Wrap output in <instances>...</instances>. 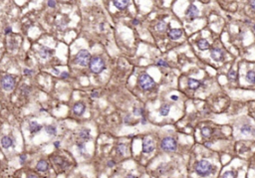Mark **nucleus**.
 I'll return each mask as SVG.
<instances>
[{"label":"nucleus","mask_w":255,"mask_h":178,"mask_svg":"<svg viewBox=\"0 0 255 178\" xmlns=\"http://www.w3.org/2000/svg\"><path fill=\"white\" fill-rule=\"evenodd\" d=\"M161 147L164 151H174L176 149V141L173 137H164L161 142Z\"/></svg>","instance_id":"nucleus-6"},{"label":"nucleus","mask_w":255,"mask_h":178,"mask_svg":"<svg viewBox=\"0 0 255 178\" xmlns=\"http://www.w3.org/2000/svg\"><path fill=\"white\" fill-rule=\"evenodd\" d=\"M28 128H29V131H30L31 133H37L38 131L42 128V126L39 123H37L36 121H30Z\"/></svg>","instance_id":"nucleus-18"},{"label":"nucleus","mask_w":255,"mask_h":178,"mask_svg":"<svg viewBox=\"0 0 255 178\" xmlns=\"http://www.w3.org/2000/svg\"><path fill=\"white\" fill-rule=\"evenodd\" d=\"M204 145H205V146H206V147H209V146H210V145H211V143H209V142H206V143H205V144H204Z\"/></svg>","instance_id":"nucleus-45"},{"label":"nucleus","mask_w":255,"mask_h":178,"mask_svg":"<svg viewBox=\"0 0 255 178\" xmlns=\"http://www.w3.org/2000/svg\"><path fill=\"white\" fill-rule=\"evenodd\" d=\"M157 30L158 31H161V32H162V31H164L165 30V28H166V24H165V22H163V21H160L159 23L157 24Z\"/></svg>","instance_id":"nucleus-25"},{"label":"nucleus","mask_w":255,"mask_h":178,"mask_svg":"<svg viewBox=\"0 0 255 178\" xmlns=\"http://www.w3.org/2000/svg\"><path fill=\"white\" fill-rule=\"evenodd\" d=\"M250 7L253 11H255V0H250Z\"/></svg>","instance_id":"nucleus-36"},{"label":"nucleus","mask_w":255,"mask_h":178,"mask_svg":"<svg viewBox=\"0 0 255 178\" xmlns=\"http://www.w3.org/2000/svg\"><path fill=\"white\" fill-rule=\"evenodd\" d=\"M85 108H86V107L83 103H77L73 107V112L76 116H82L85 112Z\"/></svg>","instance_id":"nucleus-11"},{"label":"nucleus","mask_w":255,"mask_h":178,"mask_svg":"<svg viewBox=\"0 0 255 178\" xmlns=\"http://www.w3.org/2000/svg\"><path fill=\"white\" fill-rule=\"evenodd\" d=\"M125 151H126V145L125 144H119L118 146H117L116 148V152L118 153L119 155H124L125 154Z\"/></svg>","instance_id":"nucleus-24"},{"label":"nucleus","mask_w":255,"mask_h":178,"mask_svg":"<svg viewBox=\"0 0 255 178\" xmlns=\"http://www.w3.org/2000/svg\"><path fill=\"white\" fill-rule=\"evenodd\" d=\"M227 78H228L229 80H231V81H235V80L237 79V74H236V72L233 71V70H230V71L228 72Z\"/></svg>","instance_id":"nucleus-27"},{"label":"nucleus","mask_w":255,"mask_h":178,"mask_svg":"<svg viewBox=\"0 0 255 178\" xmlns=\"http://www.w3.org/2000/svg\"><path fill=\"white\" fill-rule=\"evenodd\" d=\"M210 56H211V58L214 60V61H216V62H220V61L223 60L224 54H223V52L221 51L220 49L215 48V49H212V50H211Z\"/></svg>","instance_id":"nucleus-10"},{"label":"nucleus","mask_w":255,"mask_h":178,"mask_svg":"<svg viewBox=\"0 0 255 178\" xmlns=\"http://www.w3.org/2000/svg\"><path fill=\"white\" fill-rule=\"evenodd\" d=\"M154 149V143L150 137H145L143 141V152L144 153H151Z\"/></svg>","instance_id":"nucleus-7"},{"label":"nucleus","mask_w":255,"mask_h":178,"mask_svg":"<svg viewBox=\"0 0 255 178\" xmlns=\"http://www.w3.org/2000/svg\"><path fill=\"white\" fill-rule=\"evenodd\" d=\"M171 98H172V100H174V101H176V100H177V99H178V98H177V96H176V95H172V96H171Z\"/></svg>","instance_id":"nucleus-42"},{"label":"nucleus","mask_w":255,"mask_h":178,"mask_svg":"<svg viewBox=\"0 0 255 178\" xmlns=\"http://www.w3.org/2000/svg\"><path fill=\"white\" fill-rule=\"evenodd\" d=\"M89 66H90V70L95 74L102 73L106 68L104 60L102 58H100V57H93L90 61Z\"/></svg>","instance_id":"nucleus-3"},{"label":"nucleus","mask_w":255,"mask_h":178,"mask_svg":"<svg viewBox=\"0 0 255 178\" xmlns=\"http://www.w3.org/2000/svg\"><path fill=\"white\" fill-rule=\"evenodd\" d=\"M68 77H69V73H67V72L61 73V78H62V79H66V78H68Z\"/></svg>","instance_id":"nucleus-35"},{"label":"nucleus","mask_w":255,"mask_h":178,"mask_svg":"<svg viewBox=\"0 0 255 178\" xmlns=\"http://www.w3.org/2000/svg\"><path fill=\"white\" fill-rule=\"evenodd\" d=\"M77 145H78V148H79L80 153H81L82 155H84V152H86V146H85V144H84V141L79 142Z\"/></svg>","instance_id":"nucleus-29"},{"label":"nucleus","mask_w":255,"mask_h":178,"mask_svg":"<svg viewBox=\"0 0 255 178\" xmlns=\"http://www.w3.org/2000/svg\"><path fill=\"white\" fill-rule=\"evenodd\" d=\"M201 133L204 137H209L210 134H211V130L209 127H203L202 131H201Z\"/></svg>","instance_id":"nucleus-28"},{"label":"nucleus","mask_w":255,"mask_h":178,"mask_svg":"<svg viewBox=\"0 0 255 178\" xmlns=\"http://www.w3.org/2000/svg\"><path fill=\"white\" fill-rule=\"evenodd\" d=\"M25 160H26V155L22 154L21 156H20V163H21V164H23L24 162H25Z\"/></svg>","instance_id":"nucleus-37"},{"label":"nucleus","mask_w":255,"mask_h":178,"mask_svg":"<svg viewBox=\"0 0 255 178\" xmlns=\"http://www.w3.org/2000/svg\"><path fill=\"white\" fill-rule=\"evenodd\" d=\"M0 84H1V87L4 91H7V92H10L14 89L15 87V84H16V80L15 78L11 76V75H5L1 78V81H0Z\"/></svg>","instance_id":"nucleus-5"},{"label":"nucleus","mask_w":255,"mask_h":178,"mask_svg":"<svg viewBox=\"0 0 255 178\" xmlns=\"http://www.w3.org/2000/svg\"><path fill=\"white\" fill-rule=\"evenodd\" d=\"M79 137H80V139H81L82 141H84V142L88 141V140L90 139V137H91V135H90V131L87 130V128L81 130L80 132H79Z\"/></svg>","instance_id":"nucleus-17"},{"label":"nucleus","mask_w":255,"mask_h":178,"mask_svg":"<svg viewBox=\"0 0 255 178\" xmlns=\"http://www.w3.org/2000/svg\"><path fill=\"white\" fill-rule=\"evenodd\" d=\"M115 164H116V163H115V161H113V160H109L108 163H107V165L109 167H113Z\"/></svg>","instance_id":"nucleus-39"},{"label":"nucleus","mask_w":255,"mask_h":178,"mask_svg":"<svg viewBox=\"0 0 255 178\" xmlns=\"http://www.w3.org/2000/svg\"><path fill=\"white\" fill-rule=\"evenodd\" d=\"M90 61H91V55L85 49L80 50L78 52V54L76 55V58H75V63L78 64L81 67H87V66H89Z\"/></svg>","instance_id":"nucleus-2"},{"label":"nucleus","mask_w":255,"mask_h":178,"mask_svg":"<svg viewBox=\"0 0 255 178\" xmlns=\"http://www.w3.org/2000/svg\"><path fill=\"white\" fill-rule=\"evenodd\" d=\"M241 132L244 133V134H247V133H251L253 130H252V127L250 126V125H243L242 127H241Z\"/></svg>","instance_id":"nucleus-26"},{"label":"nucleus","mask_w":255,"mask_h":178,"mask_svg":"<svg viewBox=\"0 0 255 178\" xmlns=\"http://www.w3.org/2000/svg\"><path fill=\"white\" fill-rule=\"evenodd\" d=\"M39 56L42 59H47L52 56V51L47 47H41L39 50Z\"/></svg>","instance_id":"nucleus-14"},{"label":"nucleus","mask_w":255,"mask_h":178,"mask_svg":"<svg viewBox=\"0 0 255 178\" xmlns=\"http://www.w3.org/2000/svg\"><path fill=\"white\" fill-rule=\"evenodd\" d=\"M11 32H12V30H11V28H10V27H7V28H6V30L4 31V33H5L6 35H7V34H9V33H11Z\"/></svg>","instance_id":"nucleus-40"},{"label":"nucleus","mask_w":255,"mask_h":178,"mask_svg":"<svg viewBox=\"0 0 255 178\" xmlns=\"http://www.w3.org/2000/svg\"><path fill=\"white\" fill-rule=\"evenodd\" d=\"M91 96L92 98H98L99 96V92H97V91H94L91 93Z\"/></svg>","instance_id":"nucleus-38"},{"label":"nucleus","mask_w":255,"mask_h":178,"mask_svg":"<svg viewBox=\"0 0 255 178\" xmlns=\"http://www.w3.org/2000/svg\"><path fill=\"white\" fill-rule=\"evenodd\" d=\"M53 162H54V164L56 165V166L60 168L61 170H64V169H66V168H68L70 166V163L67 161V160H65L63 157H61V156H55L54 158H53Z\"/></svg>","instance_id":"nucleus-8"},{"label":"nucleus","mask_w":255,"mask_h":178,"mask_svg":"<svg viewBox=\"0 0 255 178\" xmlns=\"http://www.w3.org/2000/svg\"><path fill=\"white\" fill-rule=\"evenodd\" d=\"M223 177L224 178H233V177H236V173L234 172V171H226V172H224V174H223Z\"/></svg>","instance_id":"nucleus-30"},{"label":"nucleus","mask_w":255,"mask_h":178,"mask_svg":"<svg viewBox=\"0 0 255 178\" xmlns=\"http://www.w3.org/2000/svg\"><path fill=\"white\" fill-rule=\"evenodd\" d=\"M139 87L144 91H149L153 88L154 86V81L150 75L148 74H141L139 78Z\"/></svg>","instance_id":"nucleus-4"},{"label":"nucleus","mask_w":255,"mask_h":178,"mask_svg":"<svg viewBox=\"0 0 255 178\" xmlns=\"http://www.w3.org/2000/svg\"><path fill=\"white\" fill-rule=\"evenodd\" d=\"M113 4L119 10H125L129 6V0H113Z\"/></svg>","instance_id":"nucleus-13"},{"label":"nucleus","mask_w":255,"mask_h":178,"mask_svg":"<svg viewBox=\"0 0 255 178\" xmlns=\"http://www.w3.org/2000/svg\"><path fill=\"white\" fill-rule=\"evenodd\" d=\"M46 132L49 135L55 136L56 133H57V128L54 125H48V126H46Z\"/></svg>","instance_id":"nucleus-22"},{"label":"nucleus","mask_w":255,"mask_h":178,"mask_svg":"<svg viewBox=\"0 0 255 178\" xmlns=\"http://www.w3.org/2000/svg\"><path fill=\"white\" fill-rule=\"evenodd\" d=\"M157 65L160 66V67H167V63L165 61H163V60H159L157 62Z\"/></svg>","instance_id":"nucleus-31"},{"label":"nucleus","mask_w":255,"mask_h":178,"mask_svg":"<svg viewBox=\"0 0 255 178\" xmlns=\"http://www.w3.org/2000/svg\"><path fill=\"white\" fill-rule=\"evenodd\" d=\"M188 88L191 90H196L197 88L200 87V82H198L197 80L194 79H188Z\"/></svg>","instance_id":"nucleus-20"},{"label":"nucleus","mask_w":255,"mask_h":178,"mask_svg":"<svg viewBox=\"0 0 255 178\" xmlns=\"http://www.w3.org/2000/svg\"><path fill=\"white\" fill-rule=\"evenodd\" d=\"M133 24H134V25H138V24H139V20H138V19H134V20H133Z\"/></svg>","instance_id":"nucleus-41"},{"label":"nucleus","mask_w":255,"mask_h":178,"mask_svg":"<svg viewBox=\"0 0 255 178\" xmlns=\"http://www.w3.org/2000/svg\"><path fill=\"white\" fill-rule=\"evenodd\" d=\"M24 75L25 76H31L32 74H33V71H31V70H28V69H25L23 71Z\"/></svg>","instance_id":"nucleus-34"},{"label":"nucleus","mask_w":255,"mask_h":178,"mask_svg":"<svg viewBox=\"0 0 255 178\" xmlns=\"http://www.w3.org/2000/svg\"><path fill=\"white\" fill-rule=\"evenodd\" d=\"M28 177H37V175H33V174H29Z\"/></svg>","instance_id":"nucleus-46"},{"label":"nucleus","mask_w":255,"mask_h":178,"mask_svg":"<svg viewBox=\"0 0 255 178\" xmlns=\"http://www.w3.org/2000/svg\"><path fill=\"white\" fill-rule=\"evenodd\" d=\"M246 80L250 84H255V72L249 71L246 75Z\"/></svg>","instance_id":"nucleus-21"},{"label":"nucleus","mask_w":255,"mask_h":178,"mask_svg":"<svg viewBox=\"0 0 255 178\" xmlns=\"http://www.w3.org/2000/svg\"><path fill=\"white\" fill-rule=\"evenodd\" d=\"M146 122H147V120H146V119H145V118H141V123H144V124H145Z\"/></svg>","instance_id":"nucleus-44"},{"label":"nucleus","mask_w":255,"mask_h":178,"mask_svg":"<svg viewBox=\"0 0 255 178\" xmlns=\"http://www.w3.org/2000/svg\"><path fill=\"white\" fill-rule=\"evenodd\" d=\"M48 6L51 8H54L56 6V1L55 0H48Z\"/></svg>","instance_id":"nucleus-33"},{"label":"nucleus","mask_w":255,"mask_h":178,"mask_svg":"<svg viewBox=\"0 0 255 178\" xmlns=\"http://www.w3.org/2000/svg\"><path fill=\"white\" fill-rule=\"evenodd\" d=\"M254 29H255V25H254Z\"/></svg>","instance_id":"nucleus-47"},{"label":"nucleus","mask_w":255,"mask_h":178,"mask_svg":"<svg viewBox=\"0 0 255 178\" xmlns=\"http://www.w3.org/2000/svg\"><path fill=\"white\" fill-rule=\"evenodd\" d=\"M197 47L201 51H205L209 48V43L205 40V39H201L197 42Z\"/></svg>","instance_id":"nucleus-19"},{"label":"nucleus","mask_w":255,"mask_h":178,"mask_svg":"<svg viewBox=\"0 0 255 178\" xmlns=\"http://www.w3.org/2000/svg\"><path fill=\"white\" fill-rule=\"evenodd\" d=\"M182 35V31L180 29H172L168 32V37L173 40H177Z\"/></svg>","instance_id":"nucleus-16"},{"label":"nucleus","mask_w":255,"mask_h":178,"mask_svg":"<svg viewBox=\"0 0 255 178\" xmlns=\"http://www.w3.org/2000/svg\"><path fill=\"white\" fill-rule=\"evenodd\" d=\"M134 115H136V116H141L143 115V109L141 108H135L134 109Z\"/></svg>","instance_id":"nucleus-32"},{"label":"nucleus","mask_w":255,"mask_h":178,"mask_svg":"<svg viewBox=\"0 0 255 178\" xmlns=\"http://www.w3.org/2000/svg\"><path fill=\"white\" fill-rule=\"evenodd\" d=\"M36 168H37L38 171L46 172L47 170H48V168H49V164H48V162H47L46 160L41 159V160L38 161V163H37V165H36Z\"/></svg>","instance_id":"nucleus-15"},{"label":"nucleus","mask_w":255,"mask_h":178,"mask_svg":"<svg viewBox=\"0 0 255 178\" xmlns=\"http://www.w3.org/2000/svg\"><path fill=\"white\" fill-rule=\"evenodd\" d=\"M1 145H2L3 148L7 149V148H9L11 146H14V141H13V139H12L11 137L5 135V136H3L1 138Z\"/></svg>","instance_id":"nucleus-12"},{"label":"nucleus","mask_w":255,"mask_h":178,"mask_svg":"<svg viewBox=\"0 0 255 178\" xmlns=\"http://www.w3.org/2000/svg\"><path fill=\"white\" fill-rule=\"evenodd\" d=\"M169 108H171V107H169L168 105H163V106L160 108V114H161V116H163V117L167 116L168 112H169Z\"/></svg>","instance_id":"nucleus-23"},{"label":"nucleus","mask_w":255,"mask_h":178,"mask_svg":"<svg viewBox=\"0 0 255 178\" xmlns=\"http://www.w3.org/2000/svg\"><path fill=\"white\" fill-rule=\"evenodd\" d=\"M195 172L199 176H207L212 171V165L206 160H200L195 165Z\"/></svg>","instance_id":"nucleus-1"},{"label":"nucleus","mask_w":255,"mask_h":178,"mask_svg":"<svg viewBox=\"0 0 255 178\" xmlns=\"http://www.w3.org/2000/svg\"><path fill=\"white\" fill-rule=\"evenodd\" d=\"M186 15H187V17L190 20H193V19L197 18V16H198V9H197V7L194 4H190L188 6L187 11H186Z\"/></svg>","instance_id":"nucleus-9"},{"label":"nucleus","mask_w":255,"mask_h":178,"mask_svg":"<svg viewBox=\"0 0 255 178\" xmlns=\"http://www.w3.org/2000/svg\"><path fill=\"white\" fill-rule=\"evenodd\" d=\"M54 145H55L56 147H59V146H60V141H56V142L54 143Z\"/></svg>","instance_id":"nucleus-43"}]
</instances>
